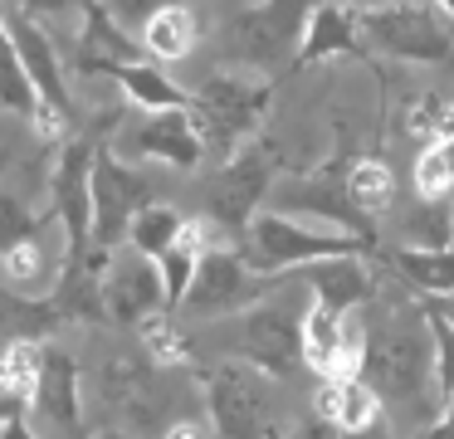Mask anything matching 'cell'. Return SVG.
Segmentation results:
<instances>
[{"mask_svg": "<svg viewBox=\"0 0 454 439\" xmlns=\"http://www.w3.org/2000/svg\"><path fill=\"white\" fill-rule=\"evenodd\" d=\"M0 113H15V117H25V122H35V117L44 113V98H40V88H35L15 39L5 35V25H0Z\"/></svg>", "mask_w": 454, "mask_h": 439, "instance_id": "484cf974", "label": "cell"}, {"mask_svg": "<svg viewBox=\"0 0 454 439\" xmlns=\"http://www.w3.org/2000/svg\"><path fill=\"white\" fill-rule=\"evenodd\" d=\"M93 152H98V142L69 137L50 176V205L64 230V259L93 254Z\"/></svg>", "mask_w": 454, "mask_h": 439, "instance_id": "7c38bea8", "label": "cell"}, {"mask_svg": "<svg viewBox=\"0 0 454 439\" xmlns=\"http://www.w3.org/2000/svg\"><path fill=\"white\" fill-rule=\"evenodd\" d=\"M147 205H152V181L132 161H122L113 152V142H98V152H93V244L118 249Z\"/></svg>", "mask_w": 454, "mask_h": 439, "instance_id": "8fae6325", "label": "cell"}, {"mask_svg": "<svg viewBox=\"0 0 454 439\" xmlns=\"http://www.w3.org/2000/svg\"><path fill=\"white\" fill-rule=\"evenodd\" d=\"M420 308H425L430 332H434V390H440V400H444L454 390V327L430 308V302H420Z\"/></svg>", "mask_w": 454, "mask_h": 439, "instance_id": "d590c367", "label": "cell"}, {"mask_svg": "<svg viewBox=\"0 0 454 439\" xmlns=\"http://www.w3.org/2000/svg\"><path fill=\"white\" fill-rule=\"evenodd\" d=\"M303 361L317 376H356V366H362V327L352 322V312H337L327 302H308Z\"/></svg>", "mask_w": 454, "mask_h": 439, "instance_id": "9a60e30c", "label": "cell"}, {"mask_svg": "<svg viewBox=\"0 0 454 439\" xmlns=\"http://www.w3.org/2000/svg\"><path fill=\"white\" fill-rule=\"evenodd\" d=\"M5 35H11L15 49H20V59H25V68H30L35 88H40L44 107H50V113H59L64 122L74 127V122H79V103H74V93H69L64 64H59V54H54V39L44 35L30 15H5Z\"/></svg>", "mask_w": 454, "mask_h": 439, "instance_id": "2e32d148", "label": "cell"}, {"mask_svg": "<svg viewBox=\"0 0 454 439\" xmlns=\"http://www.w3.org/2000/svg\"><path fill=\"white\" fill-rule=\"evenodd\" d=\"M200 39V20L191 5H181V0H171V5H161L157 15H147V25H142V49H147V59H157V64H181V59L196 49Z\"/></svg>", "mask_w": 454, "mask_h": 439, "instance_id": "7402d4cb", "label": "cell"}, {"mask_svg": "<svg viewBox=\"0 0 454 439\" xmlns=\"http://www.w3.org/2000/svg\"><path fill=\"white\" fill-rule=\"evenodd\" d=\"M25 5V15H64V10H74V5H89V0H20Z\"/></svg>", "mask_w": 454, "mask_h": 439, "instance_id": "74e56055", "label": "cell"}, {"mask_svg": "<svg viewBox=\"0 0 454 439\" xmlns=\"http://www.w3.org/2000/svg\"><path fill=\"white\" fill-rule=\"evenodd\" d=\"M278 166H284V156H278V146L269 142V137H254V142L239 146L230 161H220L215 181H210V191H206L210 224H215L220 234H230L235 244L245 239L254 215H259V205L274 195Z\"/></svg>", "mask_w": 454, "mask_h": 439, "instance_id": "8992f818", "label": "cell"}, {"mask_svg": "<svg viewBox=\"0 0 454 439\" xmlns=\"http://www.w3.org/2000/svg\"><path fill=\"white\" fill-rule=\"evenodd\" d=\"M274 376L245 366V361H225L210 376V429L215 439H284L274 405Z\"/></svg>", "mask_w": 454, "mask_h": 439, "instance_id": "9c48e42d", "label": "cell"}, {"mask_svg": "<svg viewBox=\"0 0 454 439\" xmlns=\"http://www.w3.org/2000/svg\"><path fill=\"white\" fill-rule=\"evenodd\" d=\"M434 5H440V10H444V15H450V20H454V0H434Z\"/></svg>", "mask_w": 454, "mask_h": 439, "instance_id": "60d3db41", "label": "cell"}, {"mask_svg": "<svg viewBox=\"0 0 454 439\" xmlns=\"http://www.w3.org/2000/svg\"><path fill=\"white\" fill-rule=\"evenodd\" d=\"M186 224H191V220L176 210V205H157V200H152L147 210L132 220L128 244H132L137 254H147V259H161V254H167L171 244L181 239V234H186Z\"/></svg>", "mask_w": 454, "mask_h": 439, "instance_id": "83f0119b", "label": "cell"}, {"mask_svg": "<svg viewBox=\"0 0 454 439\" xmlns=\"http://www.w3.org/2000/svg\"><path fill=\"white\" fill-rule=\"evenodd\" d=\"M206 249H210V244H206V224L191 220V224H186V234H181V239L157 259L171 308H181V302H186V293H191V283H196V273H200V259H206Z\"/></svg>", "mask_w": 454, "mask_h": 439, "instance_id": "4316f807", "label": "cell"}, {"mask_svg": "<svg viewBox=\"0 0 454 439\" xmlns=\"http://www.w3.org/2000/svg\"><path fill=\"white\" fill-rule=\"evenodd\" d=\"M323 59H366L362 10L342 5V0H317L313 5V20L303 29V49H298L294 68H313Z\"/></svg>", "mask_w": 454, "mask_h": 439, "instance_id": "ac0fdd59", "label": "cell"}, {"mask_svg": "<svg viewBox=\"0 0 454 439\" xmlns=\"http://www.w3.org/2000/svg\"><path fill=\"white\" fill-rule=\"evenodd\" d=\"M215 337L230 351V361H245V366L284 380L303 361V312L294 302H254L220 322Z\"/></svg>", "mask_w": 454, "mask_h": 439, "instance_id": "5b68a950", "label": "cell"}, {"mask_svg": "<svg viewBox=\"0 0 454 439\" xmlns=\"http://www.w3.org/2000/svg\"><path fill=\"white\" fill-rule=\"evenodd\" d=\"M44 234V220L30 210L25 200H15V195H0V254L20 249V244L40 239Z\"/></svg>", "mask_w": 454, "mask_h": 439, "instance_id": "e575fe53", "label": "cell"}, {"mask_svg": "<svg viewBox=\"0 0 454 439\" xmlns=\"http://www.w3.org/2000/svg\"><path fill=\"white\" fill-rule=\"evenodd\" d=\"M103 308H108V322H118V327H142L157 312H171L157 259L137 249L113 254V263L103 269Z\"/></svg>", "mask_w": 454, "mask_h": 439, "instance_id": "4fadbf2b", "label": "cell"}, {"mask_svg": "<svg viewBox=\"0 0 454 439\" xmlns=\"http://www.w3.org/2000/svg\"><path fill=\"white\" fill-rule=\"evenodd\" d=\"M415 195L420 200H454V137H434L415 156Z\"/></svg>", "mask_w": 454, "mask_h": 439, "instance_id": "4dcf8cb0", "label": "cell"}, {"mask_svg": "<svg viewBox=\"0 0 454 439\" xmlns=\"http://www.w3.org/2000/svg\"><path fill=\"white\" fill-rule=\"evenodd\" d=\"M0 283L15 293H30V298H50V259H44V244L30 239L20 249L0 254Z\"/></svg>", "mask_w": 454, "mask_h": 439, "instance_id": "f1b7e54d", "label": "cell"}, {"mask_svg": "<svg viewBox=\"0 0 454 439\" xmlns=\"http://www.w3.org/2000/svg\"><path fill=\"white\" fill-rule=\"evenodd\" d=\"M401 244H420V249H454V200H420L401 224Z\"/></svg>", "mask_w": 454, "mask_h": 439, "instance_id": "f546056e", "label": "cell"}, {"mask_svg": "<svg viewBox=\"0 0 454 439\" xmlns=\"http://www.w3.org/2000/svg\"><path fill=\"white\" fill-rule=\"evenodd\" d=\"M264 298H274V278L249 269L235 244H210L206 259H200L196 283H191L186 302H181V312L196 322H206V317L225 322V317H235V312L254 308Z\"/></svg>", "mask_w": 454, "mask_h": 439, "instance_id": "30bf717a", "label": "cell"}, {"mask_svg": "<svg viewBox=\"0 0 454 439\" xmlns=\"http://www.w3.org/2000/svg\"><path fill=\"white\" fill-rule=\"evenodd\" d=\"M0 439H40V435L30 429V419L20 410H11V415H0Z\"/></svg>", "mask_w": 454, "mask_h": 439, "instance_id": "8d00e7d4", "label": "cell"}, {"mask_svg": "<svg viewBox=\"0 0 454 439\" xmlns=\"http://www.w3.org/2000/svg\"><path fill=\"white\" fill-rule=\"evenodd\" d=\"M356 376L381 396L386 410L425 425L434 386V332L425 308L366 302L362 308V366Z\"/></svg>", "mask_w": 454, "mask_h": 439, "instance_id": "6da1fadb", "label": "cell"}, {"mask_svg": "<svg viewBox=\"0 0 454 439\" xmlns=\"http://www.w3.org/2000/svg\"><path fill=\"white\" fill-rule=\"evenodd\" d=\"M313 405H317V415L333 429H342V435H372V429L381 425V410H386L381 396H376L362 376H323Z\"/></svg>", "mask_w": 454, "mask_h": 439, "instance_id": "44dd1931", "label": "cell"}, {"mask_svg": "<svg viewBox=\"0 0 454 439\" xmlns=\"http://www.w3.org/2000/svg\"><path fill=\"white\" fill-rule=\"evenodd\" d=\"M425 439H454V410H440V419L425 425Z\"/></svg>", "mask_w": 454, "mask_h": 439, "instance_id": "f35d334b", "label": "cell"}, {"mask_svg": "<svg viewBox=\"0 0 454 439\" xmlns=\"http://www.w3.org/2000/svg\"><path fill=\"white\" fill-rule=\"evenodd\" d=\"M352 200L362 215H386L395 205V181L386 171V161L376 156H356L352 161Z\"/></svg>", "mask_w": 454, "mask_h": 439, "instance_id": "1f68e13d", "label": "cell"}, {"mask_svg": "<svg viewBox=\"0 0 454 439\" xmlns=\"http://www.w3.org/2000/svg\"><path fill=\"white\" fill-rule=\"evenodd\" d=\"M30 410L44 425L64 429L69 439H89L83 435V376L64 347H44V371H40Z\"/></svg>", "mask_w": 454, "mask_h": 439, "instance_id": "e0dca14e", "label": "cell"}, {"mask_svg": "<svg viewBox=\"0 0 454 439\" xmlns=\"http://www.w3.org/2000/svg\"><path fill=\"white\" fill-rule=\"evenodd\" d=\"M425 302H430V308H434V312H440V317L454 327V293H450V298H425Z\"/></svg>", "mask_w": 454, "mask_h": 439, "instance_id": "ab89813d", "label": "cell"}, {"mask_svg": "<svg viewBox=\"0 0 454 439\" xmlns=\"http://www.w3.org/2000/svg\"><path fill=\"white\" fill-rule=\"evenodd\" d=\"M235 249L254 273L274 278V273H294L317 259H366V254H376V239L352 234V230H313V224L294 220V215L259 210L249 234Z\"/></svg>", "mask_w": 454, "mask_h": 439, "instance_id": "7a4b0ae2", "label": "cell"}, {"mask_svg": "<svg viewBox=\"0 0 454 439\" xmlns=\"http://www.w3.org/2000/svg\"><path fill=\"white\" fill-rule=\"evenodd\" d=\"M137 332H142V351L152 357V366H186L191 361V337L171 322V312L147 317Z\"/></svg>", "mask_w": 454, "mask_h": 439, "instance_id": "d6a6232c", "label": "cell"}, {"mask_svg": "<svg viewBox=\"0 0 454 439\" xmlns=\"http://www.w3.org/2000/svg\"><path fill=\"white\" fill-rule=\"evenodd\" d=\"M450 29H454V20H450Z\"/></svg>", "mask_w": 454, "mask_h": 439, "instance_id": "ee69618b", "label": "cell"}, {"mask_svg": "<svg viewBox=\"0 0 454 439\" xmlns=\"http://www.w3.org/2000/svg\"><path fill=\"white\" fill-rule=\"evenodd\" d=\"M79 59H122V64H142L147 49H142V39H132L128 29H122V20L113 15L108 5L89 0V5H83V29H79Z\"/></svg>", "mask_w": 454, "mask_h": 439, "instance_id": "cb8c5ba5", "label": "cell"}, {"mask_svg": "<svg viewBox=\"0 0 454 439\" xmlns=\"http://www.w3.org/2000/svg\"><path fill=\"white\" fill-rule=\"evenodd\" d=\"M59 322H64V312L50 298H30V293H15L0 283V347H11V341H40Z\"/></svg>", "mask_w": 454, "mask_h": 439, "instance_id": "d4e9b609", "label": "cell"}, {"mask_svg": "<svg viewBox=\"0 0 454 439\" xmlns=\"http://www.w3.org/2000/svg\"><path fill=\"white\" fill-rule=\"evenodd\" d=\"M317 0H254L249 10L225 20L220 29V54L230 64H249L259 74H278V68L298 64L303 49V29L313 20Z\"/></svg>", "mask_w": 454, "mask_h": 439, "instance_id": "277c9868", "label": "cell"}, {"mask_svg": "<svg viewBox=\"0 0 454 439\" xmlns=\"http://www.w3.org/2000/svg\"><path fill=\"white\" fill-rule=\"evenodd\" d=\"M362 5H366V10H376V5H391V0H362Z\"/></svg>", "mask_w": 454, "mask_h": 439, "instance_id": "b9f144b4", "label": "cell"}, {"mask_svg": "<svg viewBox=\"0 0 454 439\" xmlns=\"http://www.w3.org/2000/svg\"><path fill=\"white\" fill-rule=\"evenodd\" d=\"M0 25H5V15H0Z\"/></svg>", "mask_w": 454, "mask_h": 439, "instance_id": "7bdbcfd3", "label": "cell"}, {"mask_svg": "<svg viewBox=\"0 0 454 439\" xmlns=\"http://www.w3.org/2000/svg\"><path fill=\"white\" fill-rule=\"evenodd\" d=\"M132 161H167L176 171H191V166L206 161V132H200L196 113L191 107H167V113H147L137 127H128L122 137Z\"/></svg>", "mask_w": 454, "mask_h": 439, "instance_id": "5bb4252c", "label": "cell"}, {"mask_svg": "<svg viewBox=\"0 0 454 439\" xmlns=\"http://www.w3.org/2000/svg\"><path fill=\"white\" fill-rule=\"evenodd\" d=\"M366 49L401 64H450L454 59V29L430 0H391V5L362 10Z\"/></svg>", "mask_w": 454, "mask_h": 439, "instance_id": "52a82bcc", "label": "cell"}, {"mask_svg": "<svg viewBox=\"0 0 454 439\" xmlns=\"http://www.w3.org/2000/svg\"><path fill=\"white\" fill-rule=\"evenodd\" d=\"M294 273L308 283L313 302H327L337 312H362L376 298V278L362 259H317V263H303Z\"/></svg>", "mask_w": 454, "mask_h": 439, "instance_id": "ffe728a7", "label": "cell"}, {"mask_svg": "<svg viewBox=\"0 0 454 439\" xmlns=\"http://www.w3.org/2000/svg\"><path fill=\"white\" fill-rule=\"evenodd\" d=\"M269 103H274V83L245 74V68H215L191 88V113L206 132L210 156H220V161H230L239 146L254 142L259 122L269 117Z\"/></svg>", "mask_w": 454, "mask_h": 439, "instance_id": "3957f363", "label": "cell"}, {"mask_svg": "<svg viewBox=\"0 0 454 439\" xmlns=\"http://www.w3.org/2000/svg\"><path fill=\"white\" fill-rule=\"evenodd\" d=\"M83 74H103L128 93V103H137L142 113H167V107H191V88H181L171 74H161L157 64H122V59H79Z\"/></svg>", "mask_w": 454, "mask_h": 439, "instance_id": "d6986e66", "label": "cell"}, {"mask_svg": "<svg viewBox=\"0 0 454 439\" xmlns=\"http://www.w3.org/2000/svg\"><path fill=\"white\" fill-rule=\"evenodd\" d=\"M352 161H356L352 146H337V152L327 156V161H317L313 171L274 185L269 205H274L278 215H317V220H327L333 230H352V234L376 239L372 215H362L352 200Z\"/></svg>", "mask_w": 454, "mask_h": 439, "instance_id": "ba28073f", "label": "cell"}, {"mask_svg": "<svg viewBox=\"0 0 454 439\" xmlns=\"http://www.w3.org/2000/svg\"><path fill=\"white\" fill-rule=\"evenodd\" d=\"M386 269L405 278L425 298H450L454 293V249H420V244H401L386 254Z\"/></svg>", "mask_w": 454, "mask_h": 439, "instance_id": "603a6c76", "label": "cell"}, {"mask_svg": "<svg viewBox=\"0 0 454 439\" xmlns=\"http://www.w3.org/2000/svg\"><path fill=\"white\" fill-rule=\"evenodd\" d=\"M0 361H5V376H11L15 400L30 405L35 386H40V371H44V347L40 341H11V347H0Z\"/></svg>", "mask_w": 454, "mask_h": 439, "instance_id": "836d02e7", "label": "cell"}]
</instances>
